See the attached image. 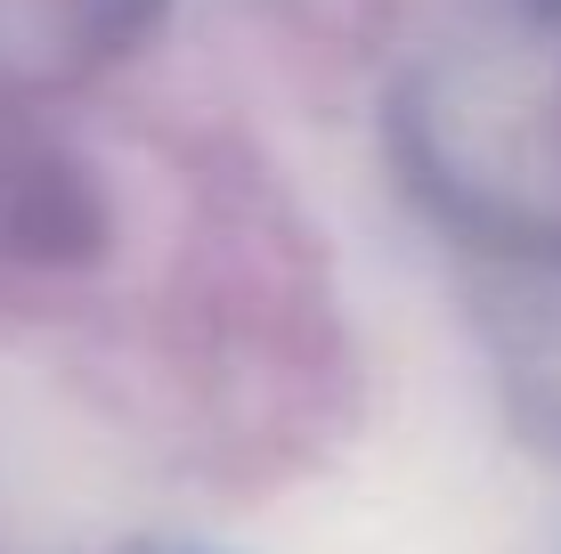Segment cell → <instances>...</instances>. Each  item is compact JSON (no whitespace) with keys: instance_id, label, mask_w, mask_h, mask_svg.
<instances>
[{"instance_id":"obj_1","label":"cell","mask_w":561,"mask_h":554,"mask_svg":"<svg viewBox=\"0 0 561 554\" xmlns=\"http://www.w3.org/2000/svg\"><path fill=\"white\" fill-rule=\"evenodd\" d=\"M49 9L82 57H123L171 16V0H49Z\"/></svg>"}]
</instances>
